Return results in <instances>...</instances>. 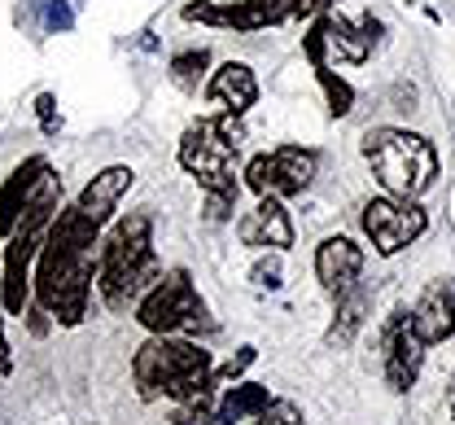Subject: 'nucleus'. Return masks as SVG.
<instances>
[{"instance_id": "obj_1", "label": "nucleus", "mask_w": 455, "mask_h": 425, "mask_svg": "<svg viewBox=\"0 0 455 425\" xmlns=\"http://www.w3.org/2000/svg\"><path fill=\"white\" fill-rule=\"evenodd\" d=\"M97 245L101 229L88 224L75 206L57 211L40 254H36V303L57 325H79L88 316L92 281H97Z\"/></svg>"}, {"instance_id": "obj_2", "label": "nucleus", "mask_w": 455, "mask_h": 425, "mask_svg": "<svg viewBox=\"0 0 455 425\" xmlns=\"http://www.w3.org/2000/svg\"><path fill=\"white\" fill-rule=\"evenodd\" d=\"M158 277H163V263L154 254V220L140 211L118 220L97 254V290H101L106 307L127 311L132 303H140V294Z\"/></svg>"}, {"instance_id": "obj_3", "label": "nucleus", "mask_w": 455, "mask_h": 425, "mask_svg": "<svg viewBox=\"0 0 455 425\" xmlns=\"http://www.w3.org/2000/svg\"><path fill=\"white\" fill-rule=\"evenodd\" d=\"M363 158L390 197L420 202L438 180V149L429 136L407 127H372L363 132Z\"/></svg>"}, {"instance_id": "obj_4", "label": "nucleus", "mask_w": 455, "mask_h": 425, "mask_svg": "<svg viewBox=\"0 0 455 425\" xmlns=\"http://www.w3.org/2000/svg\"><path fill=\"white\" fill-rule=\"evenodd\" d=\"M206 368H215V360L202 342L180 338V333H149L132 356V381H136L140 399H158L175 381L206 373Z\"/></svg>"}, {"instance_id": "obj_5", "label": "nucleus", "mask_w": 455, "mask_h": 425, "mask_svg": "<svg viewBox=\"0 0 455 425\" xmlns=\"http://www.w3.org/2000/svg\"><path fill=\"white\" fill-rule=\"evenodd\" d=\"M136 320L149 329V333H211V311L202 303L193 277L184 268H171L163 272L136 303Z\"/></svg>"}, {"instance_id": "obj_6", "label": "nucleus", "mask_w": 455, "mask_h": 425, "mask_svg": "<svg viewBox=\"0 0 455 425\" xmlns=\"http://www.w3.org/2000/svg\"><path fill=\"white\" fill-rule=\"evenodd\" d=\"M175 158H180V167L202 184L211 197L236 202V193H241V184H236V176H232V158H236V149L215 132V123L211 119L193 123V127L180 136Z\"/></svg>"}, {"instance_id": "obj_7", "label": "nucleus", "mask_w": 455, "mask_h": 425, "mask_svg": "<svg viewBox=\"0 0 455 425\" xmlns=\"http://www.w3.org/2000/svg\"><path fill=\"white\" fill-rule=\"evenodd\" d=\"M377 36H381V22H377L372 13L359 18V22H350V18H341V13L329 9V13H320L315 27L302 36V53L311 58V66H329V61L359 66V61H368Z\"/></svg>"}, {"instance_id": "obj_8", "label": "nucleus", "mask_w": 455, "mask_h": 425, "mask_svg": "<svg viewBox=\"0 0 455 425\" xmlns=\"http://www.w3.org/2000/svg\"><path fill=\"white\" fill-rule=\"evenodd\" d=\"M359 224H363L372 250L390 259V254H398V250H407L411 242L425 237L429 215H425V206L411 202V197H372V202L363 206Z\"/></svg>"}, {"instance_id": "obj_9", "label": "nucleus", "mask_w": 455, "mask_h": 425, "mask_svg": "<svg viewBox=\"0 0 455 425\" xmlns=\"http://www.w3.org/2000/svg\"><path fill=\"white\" fill-rule=\"evenodd\" d=\"M315 167H320V158L311 154V149H298V145H281V149H272V154H259V158H250V167H245V184L259 193V197H298V193H307L311 180H315Z\"/></svg>"}, {"instance_id": "obj_10", "label": "nucleus", "mask_w": 455, "mask_h": 425, "mask_svg": "<svg viewBox=\"0 0 455 425\" xmlns=\"http://www.w3.org/2000/svg\"><path fill=\"white\" fill-rule=\"evenodd\" d=\"M425 351L429 347L411 333L407 311H395L390 325H386V333H381V373H386V386L395 395H407L416 386V377L425 368Z\"/></svg>"}, {"instance_id": "obj_11", "label": "nucleus", "mask_w": 455, "mask_h": 425, "mask_svg": "<svg viewBox=\"0 0 455 425\" xmlns=\"http://www.w3.org/2000/svg\"><path fill=\"white\" fill-rule=\"evenodd\" d=\"M293 13V0H232V4H184V22H206V27H232V31H263L276 27Z\"/></svg>"}, {"instance_id": "obj_12", "label": "nucleus", "mask_w": 455, "mask_h": 425, "mask_svg": "<svg viewBox=\"0 0 455 425\" xmlns=\"http://www.w3.org/2000/svg\"><path fill=\"white\" fill-rule=\"evenodd\" d=\"M407 325L425 347H438V342L455 338V277L429 281L425 294L416 299V307L407 311Z\"/></svg>"}, {"instance_id": "obj_13", "label": "nucleus", "mask_w": 455, "mask_h": 425, "mask_svg": "<svg viewBox=\"0 0 455 425\" xmlns=\"http://www.w3.org/2000/svg\"><path fill=\"white\" fill-rule=\"evenodd\" d=\"M315 277L333 299H341L363 277V245L350 237H324L315 245Z\"/></svg>"}, {"instance_id": "obj_14", "label": "nucleus", "mask_w": 455, "mask_h": 425, "mask_svg": "<svg viewBox=\"0 0 455 425\" xmlns=\"http://www.w3.org/2000/svg\"><path fill=\"white\" fill-rule=\"evenodd\" d=\"M136 184V172L132 167H123V163H114L106 172H97L92 180L84 184V193L75 197V211L88 220V224H110V215L118 211V202L127 197V188Z\"/></svg>"}, {"instance_id": "obj_15", "label": "nucleus", "mask_w": 455, "mask_h": 425, "mask_svg": "<svg viewBox=\"0 0 455 425\" xmlns=\"http://www.w3.org/2000/svg\"><path fill=\"white\" fill-rule=\"evenodd\" d=\"M236 237H241V245H254V250H289L293 220L281 206V197H259V206L236 220Z\"/></svg>"}, {"instance_id": "obj_16", "label": "nucleus", "mask_w": 455, "mask_h": 425, "mask_svg": "<svg viewBox=\"0 0 455 425\" xmlns=\"http://www.w3.org/2000/svg\"><path fill=\"white\" fill-rule=\"evenodd\" d=\"M49 172H53L49 158H44V154H31V158H22V163L9 172V180L0 184V233H4V237H9V229L18 224L22 206L31 202V193L40 188V180H44Z\"/></svg>"}, {"instance_id": "obj_17", "label": "nucleus", "mask_w": 455, "mask_h": 425, "mask_svg": "<svg viewBox=\"0 0 455 425\" xmlns=\"http://www.w3.org/2000/svg\"><path fill=\"white\" fill-rule=\"evenodd\" d=\"M206 92H211V101H220L224 110L245 115V110L259 101V79H254V70H250L245 61H224V66L211 75Z\"/></svg>"}, {"instance_id": "obj_18", "label": "nucleus", "mask_w": 455, "mask_h": 425, "mask_svg": "<svg viewBox=\"0 0 455 425\" xmlns=\"http://www.w3.org/2000/svg\"><path fill=\"white\" fill-rule=\"evenodd\" d=\"M368 307H372V294L363 290V281H359V285H350V290L338 299V316H333V325H329L324 342H329V347H338V351H346V347L355 342V333L363 329Z\"/></svg>"}, {"instance_id": "obj_19", "label": "nucleus", "mask_w": 455, "mask_h": 425, "mask_svg": "<svg viewBox=\"0 0 455 425\" xmlns=\"http://www.w3.org/2000/svg\"><path fill=\"white\" fill-rule=\"evenodd\" d=\"M267 404H272V390L267 386H259V381H232V390L215 408V425H236V421H245V417H259Z\"/></svg>"}, {"instance_id": "obj_20", "label": "nucleus", "mask_w": 455, "mask_h": 425, "mask_svg": "<svg viewBox=\"0 0 455 425\" xmlns=\"http://www.w3.org/2000/svg\"><path fill=\"white\" fill-rule=\"evenodd\" d=\"M206 66H211V53H206V49H188V53L171 58V79H175V84H180L184 92H193V88L202 84Z\"/></svg>"}, {"instance_id": "obj_21", "label": "nucleus", "mask_w": 455, "mask_h": 425, "mask_svg": "<svg viewBox=\"0 0 455 425\" xmlns=\"http://www.w3.org/2000/svg\"><path fill=\"white\" fill-rule=\"evenodd\" d=\"M315 75H320V88H324V97H329V110L333 115H350V106H355V92H350V84L346 79H338L329 66H315Z\"/></svg>"}, {"instance_id": "obj_22", "label": "nucleus", "mask_w": 455, "mask_h": 425, "mask_svg": "<svg viewBox=\"0 0 455 425\" xmlns=\"http://www.w3.org/2000/svg\"><path fill=\"white\" fill-rule=\"evenodd\" d=\"M27 9L40 18L44 31H70V22H75V13L66 9V0H31Z\"/></svg>"}, {"instance_id": "obj_23", "label": "nucleus", "mask_w": 455, "mask_h": 425, "mask_svg": "<svg viewBox=\"0 0 455 425\" xmlns=\"http://www.w3.org/2000/svg\"><path fill=\"white\" fill-rule=\"evenodd\" d=\"M215 421V395H206V399H184V404H175V413H171V425H211Z\"/></svg>"}, {"instance_id": "obj_24", "label": "nucleus", "mask_w": 455, "mask_h": 425, "mask_svg": "<svg viewBox=\"0 0 455 425\" xmlns=\"http://www.w3.org/2000/svg\"><path fill=\"white\" fill-rule=\"evenodd\" d=\"M254 425H307V417H302V408H298V404H289V399H272V404L254 417Z\"/></svg>"}, {"instance_id": "obj_25", "label": "nucleus", "mask_w": 455, "mask_h": 425, "mask_svg": "<svg viewBox=\"0 0 455 425\" xmlns=\"http://www.w3.org/2000/svg\"><path fill=\"white\" fill-rule=\"evenodd\" d=\"M250 365H254V347H241V351H236L228 365H215V368H211V377H215V386H220V381H236V377H241V373H245Z\"/></svg>"}, {"instance_id": "obj_26", "label": "nucleus", "mask_w": 455, "mask_h": 425, "mask_svg": "<svg viewBox=\"0 0 455 425\" xmlns=\"http://www.w3.org/2000/svg\"><path fill=\"white\" fill-rule=\"evenodd\" d=\"M276 254H281V250H276ZM276 254L254 263V272H250V281H254V285H267V290H281L284 285L281 281V259H276Z\"/></svg>"}, {"instance_id": "obj_27", "label": "nucleus", "mask_w": 455, "mask_h": 425, "mask_svg": "<svg viewBox=\"0 0 455 425\" xmlns=\"http://www.w3.org/2000/svg\"><path fill=\"white\" fill-rule=\"evenodd\" d=\"M211 123H215V132L224 136V140L232 145V149H236V145L245 140V127H241V115H232V110H224L220 119H211Z\"/></svg>"}, {"instance_id": "obj_28", "label": "nucleus", "mask_w": 455, "mask_h": 425, "mask_svg": "<svg viewBox=\"0 0 455 425\" xmlns=\"http://www.w3.org/2000/svg\"><path fill=\"white\" fill-rule=\"evenodd\" d=\"M36 115H40V127H44V132H57V127H61L53 92H40V97H36Z\"/></svg>"}, {"instance_id": "obj_29", "label": "nucleus", "mask_w": 455, "mask_h": 425, "mask_svg": "<svg viewBox=\"0 0 455 425\" xmlns=\"http://www.w3.org/2000/svg\"><path fill=\"white\" fill-rule=\"evenodd\" d=\"M338 0H293V13L289 18H320V13H329Z\"/></svg>"}, {"instance_id": "obj_30", "label": "nucleus", "mask_w": 455, "mask_h": 425, "mask_svg": "<svg viewBox=\"0 0 455 425\" xmlns=\"http://www.w3.org/2000/svg\"><path fill=\"white\" fill-rule=\"evenodd\" d=\"M0 368H9V338H4V303H0Z\"/></svg>"}, {"instance_id": "obj_31", "label": "nucleus", "mask_w": 455, "mask_h": 425, "mask_svg": "<svg viewBox=\"0 0 455 425\" xmlns=\"http://www.w3.org/2000/svg\"><path fill=\"white\" fill-rule=\"evenodd\" d=\"M447 408H451V421H455V373H451V381H447Z\"/></svg>"}]
</instances>
